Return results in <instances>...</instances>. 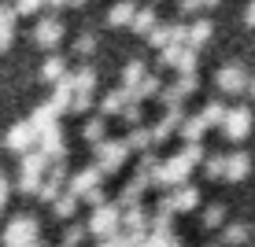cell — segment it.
Masks as SVG:
<instances>
[{
  "label": "cell",
  "instance_id": "14",
  "mask_svg": "<svg viewBox=\"0 0 255 247\" xmlns=\"http://www.w3.org/2000/svg\"><path fill=\"white\" fill-rule=\"evenodd\" d=\"M104 184V173H100V166H85V170H78V173H67V192H74L78 199L85 196V192H93V188H100Z\"/></svg>",
  "mask_w": 255,
  "mask_h": 247
},
{
  "label": "cell",
  "instance_id": "6",
  "mask_svg": "<svg viewBox=\"0 0 255 247\" xmlns=\"http://www.w3.org/2000/svg\"><path fill=\"white\" fill-rule=\"evenodd\" d=\"M252 107H226V114H222V133H226V140H233V144H241L244 137L252 133Z\"/></svg>",
  "mask_w": 255,
  "mask_h": 247
},
{
  "label": "cell",
  "instance_id": "42",
  "mask_svg": "<svg viewBox=\"0 0 255 247\" xmlns=\"http://www.w3.org/2000/svg\"><path fill=\"white\" fill-rule=\"evenodd\" d=\"M93 52H96V33H82V37H78L74 41V56H93Z\"/></svg>",
  "mask_w": 255,
  "mask_h": 247
},
{
  "label": "cell",
  "instance_id": "16",
  "mask_svg": "<svg viewBox=\"0 0 255 247\" xmlns=\"http://www.w3.org/2000/svg\"><path fill=\"white\" fill-rule=\"evenodd\" d=\"M226 163H222V181H244L252 173V159L248 152H230V155H222Z\"/></svg>",
  "mask_w": 255,
  "mask_h": 247
},
{
  "label": "cell",
  "instance_id": "3",
  "mask_svg": "<svg viewBox=\"0 0 255 247\" xmlns=\"http://www.w3.org/2000/svg\"><path fill=\"white\" fill-rule=\"evenodd\" d=\"M48 170V159L37 152V148H30V152H22V166H19V192H26V196H33L37 192L41 177H45Z\"/></svg>",
  "mask_w": 255,
  "mask_h": 247
},
{
  "label": "cell",
  "instance_id": "29",
  "mask_svg": "<svg viewBox=\"0 0 255 247\" xmlns=\"http://www.w3.org/2000/svg\"><path fill=\"white\" fill-rule=\"evenodd\" d=\"M52 85H56V89H52V107H56L59 114H67V103H70V92H74V89H70V82H67V74L63 78H59V82H52Z\"/></svg>",
  "mask_w": 255,
  "mask_h": 247
},
{
  "label": "cell",
  "instance_id": "21",
  "mask_svg": "<svg viewBox=\"0 0 255 247\" xmlns=\"http://www.w3.org/2000/svg\"><path fill=\"white\" fill-rule=\"evenodd\" d=\"M67 82H70L74 92H96V70L93 67H78L74 74L67 70Z\"/></svg>",
  "mask_w": 255,
  "mask_h": 247
},
{
  "label": "cell",
  "instance_id": "12",
  "mask_svg": "<svg viewBox=\"0 0 255 247\" xmlns=\"http://www.w3.org/2000/svg\"><path fill=\"white\" fill-rule=\"evenodd\" d=\"M181 118H185V107H181V103H170V107L163 111V118L152 126V148H155V144H163V140H170L174 133H178Z\"/></svg>",
  "mask_w": 255,
  "mask_h": 247
},
{
  "label": "cell",
  "instance_id": "5",
  "mask_svg": "<svg viewBox=\"0 0 255 247\" xmlns=\"http://www.w3.org/2000/svg\"><path fill=\"white\" fill-rule=\"evenodd\" d=\"M189 173H192V166L185 163V159H181V155H170V159H163V163L155 166L152 188H174V184H185Z\"/></svg>",
  "mask_w": 255,
  "mask_h": 247
},
{
  "label": "cell",
  "instance_id": "51",
  "mask_svg": "<svg viewBox=\"0 0 255 247\" xmlns=\"http://www.w3.org/2000/svg\"><path fill=\"white\" fill-rule=\"evenodd\" d=\"M200 4H204V7H218L222 0H200Z\"/></svg>",
  "mask_w": 255,
  "mask_h": 247
},
{
  "label": "cell",
  "instance_id": "31",
  "mask_svg": "<svg viewBox=\"0 0 255 247\" xmlns=\"http://www.w3.org/2000/svg\"><path fill=\"white\" fill-rule=\"evenodd\" d=\"M52 210H56V218H74L78 196H74V192H59V196L52 199Z\"/></svg>",
  "mask_w": 255,
  "mask_h": 247
},
{
  "label": "cell",
  "instance_id": "41",
  "mask_svg": "<svg viewBox=\"0 0 255 247\" xmlns=\"http://www.w3.org/2000/svg\"><path fill=\"white\" fill-rule=\"evenodd\" d=\"M222 222H226V207H222V203H211V207L204 210V225L207 229H218Z\"/></svg>",
  "mask_w": 255,
  "mask_h": 247
},
{
  "label": "cell",
  "instance_id": "19",
  "mask_svg": "<svg viewBox=\"0 0 255 247\" xmlns=\"http://www.w3.org/2000/svg\"><path fill=\"white\" fill-rule=\"evenodd\" d=\"M211 37H215V26H211L207 19H196V22H189V26H185V45H189V48H196V52L204 48Z\"/></svg>",
  "mask_w": 255,
  "mask_h": 247
},
{
  "label": "cell",
  "instance_id": "25",
  "mask_svg": "<svg viewBox=\"0 0 255 247\" xmlns=\"http://www.w3.org/2000/svg\"><path fill=\"white\" fill-rule=\"evenodd\" d=\"M26 122H30V126L41 133V129H48L52 122H59V111L52 107V103H37V107L30 111V118H26Z\"/></svg>",
  "mask_w": 255,
  "mask_h": 247
},
{
  "label": "cell",
  "instance_id": "38",
  "mask_svg": "<svg viewBox=\"0 0 255 247\" xmlns=\"http://www.w3.org/2000/svg\"><path fill=\"white\" fill-rule=\"evenodd\" d=\"M222 163H226L222 155H204V159H200V166H204V177H207V181H222Z\"/></svg>",
  "mask_w": 255,
  "mask_h": 247
},
{
  "label": "cell",
  "instance_id": "4",
  "mask_svg": "<svg viewBox=\"0 0 255 247\" xmlns=\"http://www.w3.org/2000/svg\"><path fill=\"white\" fill-rule=\"evenodd\" d=\"M37 236H41V222L33 214H19L4 229V247H30Z\"/></svg>",
  "mask_w": 255,
  "mask_h": 247
},
{
  "label": "cell",
  "instance_id": "15",
  "mask_svg": "<svg viewBox=\"0 0 255 247\" xmlns=\"http://www.w3.org/2000/svg\"><path fill=\"white\" fill-rule=\"evenodd\" d=\"M119 233L126 236H144L148 233V210L140 207V203H133V207H122V222H119Z\"/></svg>",
  "mask_w": 255,
  "mask_h": 247
},
{
  "label": "cell",
  "instance_id": "30",
  "mask_svg": "<svg viewBox=\"0 0 255 247\" xmlns=\"http://www.w3.org/2000/svg\"><path fill=\"white\" fill-rule=\"evenodd\" d=\"M144 184H140L137 177H129L126 184H122V192H119V207H133V203H140V196H144Z\"/></svg>",
  "mask_w": 255,
  "mask_h": 247
},
{
  "label": "cell",
  "instance_id": "23",
  "mask_svg": "<svg viewBox=\"0 0 255 247\" xmlns=\"http://www.w3.org/2000/svg\"><path fill=\"white\" fill-rule=\"evenodd\" d=\"M222 229V244H230V247H241V244H248V236H252V225H244V222H230V225H218Z\"/></svg>",
  "mask_w": 255,
  "mask_h": 247
},
{
  "label": "cell",
  "instance_id": "44",
  "mask_svg": "<svg viewBox=\"0 0 255 247\" xmlns=\"http://www.w3.org/2000/svg\"><path fill=\"white\" fill-rule=\"evenodd\" d=\"M63 240H70V244H82V240H85V225H67Z\"/></svg>",
  "mask_w": 255,
  "mask_h": 247
},
{
  "label": "cell",
  "instance_id": "17",
  "mask_svg": "<svg viewBox=\"0 0 255 247\" xmlns=\"http://www.w3.org/2000/svg\"><path fill=\"white\" fill-rule=\"evenodd\" d=\"M33 41H37L41 48H56L59 41H63V22L52 19V15H48V19H41L37 26H33Z\"/></svg>",
  "mask_w": 255,
  "mask_h": 247
},
{
  "label": "cell",
  "instance_id": "7",
  "mask_svg": "<svg viewBox=\"0 0 255 247\" xmlns=\"http://www.w3.org/2000/svg\"><path fill=\"white\" fill-rule=\"evenodd\" d=\"M159 207H166L170 214H189V210H196L200 207V188H192V184H174L170 192L159 199Z\"/></svg>",
  "mask_w": 255,
  "mask_h": 247
},
{
  "label": "cell",
  "instance_id": "28",
  "mask_svg": "<svg viewBox=\"0 0 255 247\" xmlns=\"http://www.w3.org/2000/svg\"><path fill=\"white\" fill-rule=\"evenodd\" d=\"M133 0H119V4H111V11H108V26H115V30H122V26L129 22V15H133Z\"/></svg>",
  "mask_w": 255,
  "mask_h": 247
},
{
  "label": "cell",
  "instance_id": "24",
  "mask_svg": "<svg viewBox=\"0 0 255 247\" xmlns=\"http://www.w3.org/2000/svg\"><path fill=\"white\" fill-rule=\"evenodd\" d=\"M122 140H126L129 152H148V148H152V129L137 122V126H129V133L122 137Z\"/></svg>",
  "mask_w": 255,
  "mask_h": 247
},
{
  "label": "cell",
  "instance_id": "35",
  "mask_svg": "<svg viewBox=\"0 0 255 247\" xmlns=\"http://www.w3.org/2000/svg\"><path fill=\"white\" fill-rule=\"evenodd\" d=\"M144 63H140V59H133V63H126V67H122V82L119 85H126V89H133V85L140 82V78H144Z\"/></svg>",
  "mask_w": 255,
  "mask_h": 247
},
{
  "label": "cell",
  "instance_id": "40",
  "mask_svg": "<svg viewBox=\"0 0 255 247\" xmlns=\"http://www.w3.org/2000/svg\"><path fill=\"white\" fill-rule=\"evenodd\" d=\"M93 107V92H70V103H67V111H74V114H85Z\"/></svg>",
  "mask_w": 255,
  "mask_h": 247
},
{
  "label": "cell",
  "instance_id": "52",
  "mask_svg": "<svg viewBox=\"0 0 255 247\" xmlns=\"http://www.w3.org/2000/svg\"><path fill=\"white\" fill-rule=\"evenodd\" d=\"M30 247H48V244H45V240H41V236H37V240H33Z\"/></svg>",
  "mask_w": 255,
  "mask_h": 247
},
{
  "label": "cell",
  "instance_id": "48",
  "mask_svg": "<svg viewBox=\"0 0 255 247\" xmlns=\"http://www.w3.org/2000/svg\"><path fill=\"white\" fill-rule=\"evenodd\" d=\"M244 26H255V0H248V7H244Z\"/></svg>",
  "mask_w": 255,
  "mask_h": 247
},
{
  "label": "cell",
  "instance_id": "45",
  "mask_svg": "<svg viewBox=\"0 0 255 247\" xmlns=\"http://www.w3.org/2000/svg\"><path fill=\"white\" fill-rule=\"evenodd\" d=\"M178 11L181 15H196V11H204V4H200V0H178Z\"/></svg>",
  "mask_w": 255,
  "mask_h": 247
},
{
  "label": "cell",
  "instance_id": "46",
  "mask_svg": "<svg viewBox=\"0 0 255 247\" xmlns=\"http://www.w3.org/2000/svg\"><path fill=\"white\" fill-rule=\"evenodd\" d=\"M104 199H108V196H104V188H93V192H85L78 203H89V207H96V203H104Z\"/></svg>",
  "mask_w": 255,
  "mask_h": 247
},
{
  "label": "cell",
  "instance_id": "50",
  "mask_svg": "<svg viewBox=\"0 0 255 247\" xmlns=\"http://www.w3.org/2000/svg\"><path fill=\"white\" fill-rule=\"evenodd\" d=\"M89 0H63V7H85Z\"/></svg>",
  "mask_w": 255,
  "mask_h": 247
},
{
  "label": "cell",
  "instance_id": "39",
  "mask_svg": "<svg viewBox=\"0 0 255 247\" xmlns=\"http://www.w3.org/2000/svg\"><path fill=\"white\" fill-rule=\"evenodd\" d=\"M119 118L126 122V126H137L140 118H144V103L140 100H129V103H122V111H119Z\"/></svg>",
  "mask_w": 255,
  "mask_h": 247
},
{
  "label": "cell",
  "instance_id": "10",
  "mask_svg": "<svg viewBox=\"0 0 255 247\" xmlns=\"http://www.w3.org/2000/svg\"><path fill=\"white\" fill-rule=\"evenodd\" d=\"M196 89H200L196 70H185V74H178V82H174L170 89H159V100H163V107H170V103H185Z\"/></svg>",
  "mask_w": 255,
  "mask_h": 247
},
{
  "label": "cell",
  "instance_id": "22",
  "mask_svg": "<svg viewBox=\"0 0 255 247\" xmlns=\"http://www.w3.org/2000/svg\"><path fill=\"white\" fill-rule=\"evenodd\" d=\"M122 103H129V92H126V89L119 85V89H111V92H108V96L100 100V114H104V118H119Z\"/></svg>",
  "mask_w": 255,
  "mask_h": 247
},
{
  "label": "cell",
  "instance_id": "18",
  "mask_svg": "<svg viewBox=\"0 0 255 247\" xmlns=\"http://www.w3.org/2000/svg\"><path fill=\"white\" fill-rule=\"evenodd\" d=\"M159 22V15H155V4H137L133 7V15H129V22H126V30H133V33H140L144 37L152 26Z\"/></svg>",
  "mask_w": 255,
  "mask_h": 247
},
{
  "label": "cell",
  "instance_id": "1",
  "mask_svg": "<svg viewBox=\"0 0 255 247\" xmlns=\"http://www.w3.org/2000/svg\"><path fill=\"white\" fill-rule=\"evenodd\" d=\"M119 222H122V207L119 203H96L89 222H85V236H93V240H108V236L119 233Z\"/></svg>",
  "mask_w": 255,
  "mask_h": 247
},
{
  "label": "cell",
  "instance_id": "2",
  "mask_svg": "<svg viewBox=\"0 0 255 247\" xmlns=\"http://www.w3.org/2000/svg\"><path fill=\"white\" fill-rule=\"evenodd\" d=\"M93 148V163L100 166V173L108 177V173H119L122 170V163L129 159V148H126V140H108V137H100Z\"/></svg>",
  "mask_w": 255,
  "mask_h": 247
},
{
  "label": "cell",
  "instance_id": "33",
  "mask_svg": "<svg viewBox=\"0 0 255 247\" xmlns=\"http://www.w3.org/2000/svg\"><path fill=\"white\" fill-rule=\"evenodd\" d=\"M196 63H200V52L189 48V45H181L178 59H174V70H178V74H185V70H196Z\"/></svg>",
  "mask_w": 255,
  "mask_h": 247
},
{
  "label": "cell",
  "instance_id": "8",
  "mask_svg": "<svg viewBox=\"0 0 255 247\" xmlns=\"http://www.w3.org/2000/svg\"><path fill=\"white\" fill-rule=\"evenodd\" d=\"M33 148H37V152L45 155L48 163H52V159H67V140H63V126H59V122H52L48 129H41V133H37V144H33Z\"/></svg>",
  "mask_w": 255,
  "mask_h": 247
},
{
  "label": "cell",
  "instance_id": "11",
  "mask_svg": "<svg viewBox=\"0 0 255 247\" xmlns=\"http://www.w3.org/2000/svg\"><path fill=\"white\" fill-rule=\"evenodd\" d=\"M152 48H163V45H185V22H155L152 30L144 33Z\"/></svg>",
  "mask_w": 255,
  "mask_h": 247
},
{
  "label": "cell",
  "instance_id": "34",
  "mask_svg": "<svg viewBox=\"0 0 255 247\" xmlns=\"http://www.w3.org/2000/svg\"><path fill=\"white\" fill-rule=\"evenodd\" d=\"M178 155L185 159V163L192 166V170H196V166H200V159L207 155V152H204V140H185V148H181Z\"/></svg>",
  "mask_w": 255,
  "mask_h": 247
},
{
  "label": "cell",
  "instance_id": "37",
  "mask_svg": "<svg viewBox=\"0 0 255 247\" xmlns=\"http://www.w3.org/2000/svg\"><path fill=\"white\" fill-rule=\"evenodd\" d=\"M222 114H226V103H222V100H207L204 111H200V118H204L207 129H211V126H218V122H222Z\"/></svg>",
  "mask_w": 255,
  "mask_h": 247
},
{
  "label": "cell",
  "instance_id": "54",
  "mask_svg": "<svg viewBox=\"0 0 255 247\" xmlns=\"http://www.w3.org/2000/svg\"><path fill=\"white\" fill-rule=\"evenodd\" d=\"M148 4H163V0H148Z\"/></svg>",
  "mask_w": 255,
  "mask_h": 247
},
{
  "label": "cell",
  "instance_id": "53",
  "mask_svg": "<svg viewBox=\"0 0 255 247\" xmlns=\"http://www.w3.org/2000/svg\"><path fill=\"white\" fill-rule=\"evenodd\" d=\"M59 247H82V244H70V240H59Z\"/></svg>",
  "mask_w": 255,
  "mask_h": 247
},
{
  "label": "cell",
  "instance_id": "43",
  "mask_svg": "<svg viewBox=\"0 0 255 247\" xmlns=\"http://www.w3.org/2000/svg\"><path fill=\"white\" fill-rule=\"evenodd\" d=\"M15 15H37L41 7H45V0H15Z\"/></svg>",
  "mask_w": 255,
  "mask_h": 247
},
{
  "label": "cell",
  "instance_id": "36",
  "mask_svg": "<svg viewBox=\"0 0 255 247\" xmlns=\"http://www.w3.org/2000/svg\"><path fill=\"white\" fill-rule=\"evenodd\" d=\"M104 129H108V118H104V114H96V118H89V122L82 126V137L89 140V144H96V140L104 137Z\"/></svg>",
  "mask_w": 255,
  "mask_h": 247
},
{
  "label": "cell",
  "instance_id": "9",
  "mask_svg": "<svg viewBox=\"0 0 255 247\" xmlns=\"http://www.w3.org/2000/svg\"><path fill=\"white\" fill-rule=\"evenodd\" d=\"M244 78H248L244 63L230 59V63H222V67H218V74H215V85H218V89H222L226 96H241V92H244Z\"/></svg>",
  "mask_w": 255,
  "mask_h": 247
},
{
  "label": "cell",
  "instance_id": "49",
  "mask_svg": "<svg viewBox=\"0 0 255 247\" xmlns=\"http://www.w3.org/2000/svg\"><path fill=\"white\" fill-rule=\"evenodd\" d=\"M244 96H252V100H255V74L244 78Z\"/></svg>",
  "mask_w": 255,
  "mask_h": 247
},
{
  "label": "cell",
  "instance_id": "32",
  "mask_svg": "<svg viewBox=\"0 0 255 247\" xmlns=\"http://www.w3.org/2000/svg\"><path fill=\"white\" fill-rule=\"evenodd\" d=\"M63 74H67V59L63 56H48L45 67H41V78H45V82H59Z\"/></svg>",
  "mask_w": 255,
  "mask_h": 247
},
{
  "label": "cell",
  "instance_id": "26",
  "mask_svg": "<svg viewBox=\"0 0 255 247\" xmlns=\"http://www.w3.org/2000/svg\"><path fill=\"white\" fill-rule=\"evenodd\" d=\"M178 133H181V140H204L207 122L200 118V114H185V118H181V126H178Z\"/></svg>",
  "mask_w": 255,
  "mask_h": 247
},
{
  "label": "cell",
  "instance_id": "20",
  "mask_svg": "<svg viewBox=\"0 0 255 247\" xmlns=\"http://www.w3.org/2000/svg\"><path fill=\"white\" fill-rule=\"evenodd\" d=\"M15 7L11 4H0V52H7L11 48V41H15Z\"/></svg>",
  "mask_w": 255,
  "mask_h": 247
},
{
  "label": "cell",
  "instance_id": "13",
  "mask_svg": "<svg viewBox=\"0 0 255 247\" xmlns=\"http://www.w3.org/2000/svg\"><path fill=\"white\" fill-rule=\"evenodd\" d=\"M37 144V129L30 126V122H15L11 129H7V137H4V148L7 152H15V155H22V152H30V148Z\"/></svg>",
  "mask_w": 255,
  "mask_h": 247
},
{
  "label": "cell",
  "instance_id": "47",
  "mask_svg": "<svg viewBox=\"0 0 255 247\" xmlns=\"http://www.w3.org/2000/svg\"><path fill=\"white\" fill-rule=\"evenodd\" d=\"M7 196H11V184H7V177L0 173V214H4V207H7Z\"/></svg>",
  "mask_w": 255,
  "mask_h": 247
},
{
  "label": "cell",
  "instance_id": "27",
  "mask_svg": "<svg viewBox=\"0 0 255 247\" xmlns=\"http://www.w3.org/2000/svg\"><path fill=\"white\" fill-rule=\"evenodd\" d=\"M155 166H159V159L152 155V148H148V152H140V163H137V173H133V177L144 184V188H152V173H155Z\"/></svg>",
  "mask_w": 255,
  "mask_h": 247
}]
</instances>
